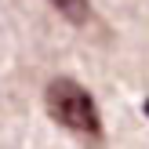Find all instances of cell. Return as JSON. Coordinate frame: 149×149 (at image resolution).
Returning a JSON list of instances; mask_svg holds the SVG:
<instances>
[{
    "mask_svg": "<svg viewBox=\"0 0 149 149\" xmlns=\"http://www.w3.org/2000/svg\"><path fill=\"white\" fill-rule=\"evenodd\" d=\"M44 102H47V113L62 124L65 131L73 135H84V138H102V116L98 106H95L91 91L84 84L69 77H55L44 91Z\"/></svg>",
    "mask_w": 149,
    "mask_h": 149,
    "instance_id": "6da1fadb",
    "label": "cell"
},
{
    "mask_svg": "<svg viewBox=\"0 0 149 149\" xmlns=\"http://www.w3.org/2000/svg\"><path fill=\"white\" fill-rule=\"evenodd\" d=\"M146 116H149V98H146Z\"/></svg>",
    "mask_w": 149,
    "mask_h": 149,
    "instance_id": "3957f363",
    "label": "cell"
},
{
    "mask_svg": "<svg viewBox=\"0 0 149 149\" xmlns=\"http://www.w3.org/2000/svg\"><path fill=\"white\" fill-rule=\"evenodd\" d=\"M62 18H69L73 26H87L91 22V0H47Z\"/></svg>",
    "mask_w": 149,
    "mask_h": 149,
    "instance_id": "7a4b0ae2",
    "label": "cell"
}]
</instances>
